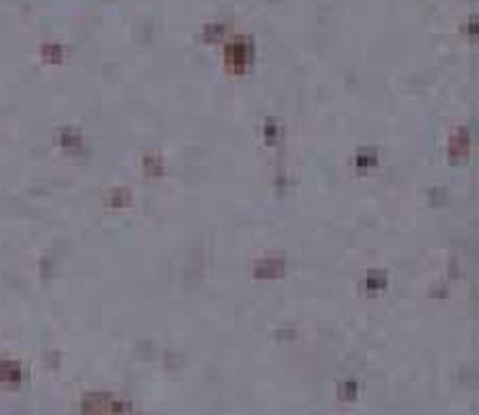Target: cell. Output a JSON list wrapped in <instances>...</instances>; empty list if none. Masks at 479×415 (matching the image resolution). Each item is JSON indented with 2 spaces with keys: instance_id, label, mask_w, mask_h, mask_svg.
Instances as JSON below:
<instances>
[{
  "instance_id": "1",
  "label": "cell",
  "mask_w": 479,
  "mask_h": 415,
  "mask_svg": "<svg viewBox=\"0 0 479 415\" xmlns=\"http://www.w3.org/2000/svg\"><path fill=\"white\" fill-rule=\"evenodd\" d=\"M226 60L235 71H243L251 60V46L247 42H233L226 46Z\"/></svg>"
},
{
  "instance_id": "2",
  "label": "cell",
  "mask_w": 479,
  "mask_h": 415,
  "mask_svg": "<svg viewBox=\"0 0 479 415\" xmlns=\"http://www.w3.org/2000/svg\"><path fill=\"white\" fill-rule=\"evenodd\" d=\"M282 262L280 260H266V262H259L255 266V274L259 276V278H264V276H280L282 274Z\"/></svg>"
},
{
  "instance_id": "3",
  "label": "cell",
  "mask_w": 479,
  "mask_h": 415,
  "mask_svg": "<svg viewBox=\"0 0 479 415\" xmlns=\"http://www.w3.org/2000/svg\"><path fill=\"white\" fill-rule=\"evenodd\" d=\"M108 206H112V208H123V206H129V201H131V193L127 189H114V191H110V195H108Z\"/></svg>"
},
{
  "instance_id": "4",
  "label": "cell",
  "mask_w": 479,
  "mask_h": 415,
  "mask_svg": "<svg viewBox=\"0 0 479 415\" xmlns=\"http://www.w3.org/2000/svg\"><path fill=\"white\" fill-rule=\"evenodd\" d=\"M60 143L67 147V150H77V147L83 145V139L79 137V133H75V131H62L60 133Z\"/></svg>"
},
{
  "instance_id": "5",
  "label": "cell",
  "mask_w": 479,
  "mask_h": 415,
  "mask_svg": "<svg viewBox=\"0 0 479 415\" xmlns=\"http://www.w3.org/2000/svg\"><path fill=\"white\" fill-rule=\"evenodd\" d=\"M450 152H452V156H463V154H467V133L463 129L454 135V139L450 143Z\"/></svg>"
},
{
  "instance_id": "6",
  "label": "cell",
  "mask_w": 479,
  "mask_h": 415,
  "mask_svg": "<svg viewBox=\"0 0 479 415\" xmlns=\"http://www.w3.org/2000/svg\"><path fill=\"white\" fill-rule=\"evenodd\" d=\"M42 56L52 62H60L62 60V48L58 44H44L42 46Z\"/></svg>"
},
{
  "instance_id": "7",
  "label": "cell",
  "mask_w": 479,
  "mask_h": 415,
  "mask_svg": "<svg viewBox=\"0 0 479 415\" xmlns=\"http://www.w3.org/2000/svg\"><path fill=\"white\" fill-rule=\"evenodd\" d=\"M222 36H224V25H220V23H210L203 29V40L205 42H216Z\"/></svg>"
},
{
  "instance_id": "8",
  "label": "cell",
  "mask_w": 479,
  "mask_h": 415,
  "mask_svg": "<svg viewBox=\"0 0 479 415\" xmlns=\"http://www.w3.org/2000/svg\"><path fill=\"white\" fill-rule=\"evenodd\" d=\"M144 166H145L147 173L154 175V177H158V175L164 173V164H162V160H160L158 156H147L145 162H144Z\"/></svg>"
},
{
  "instance_id": "9",
  "label": "cell",
  "mask_w": 479,
  "mask_h": 415,
  "mask_svg": "<svg viewBox=\"0 0 479 415\" xmlns=\"http://www.w3.org/2000/svg\"><path fill=\"white\" fill-rule=\"evenodd\" d=\"M359 166H367V164H376V154L374 152H367V154H359V160H357Z\"/></svg>"
},
{
  "instance_id": "10",
  "label": "cell",
  "mask_w": 479,
  "mask_h": 415,
  "mask_svg": "<svg viewBox=\"0 0 479 415\" xmlns=\"http://www.w3.org/2000/svg\"><path fill=\"white\" fill-rule=\"evenodd\" d=\"M266 133H268V139H270V143H274V135H276V127H274V125H266Z\"/></svg>"
},
{
  "instance_id": "11",
  "label": "cell",
  "mask_w": 479,
  "mask_h": 415,
  "mask_svg": "<svg viewBox=\"0 0 479 415\" xmlns=\"http://www.w3.org/2000/svg\"><path fill=\"white\" fill-rule=\"evenodd\" d=\"M367 286H384V276H382V278H369Z\"/></svg>"
}]
</instances>
